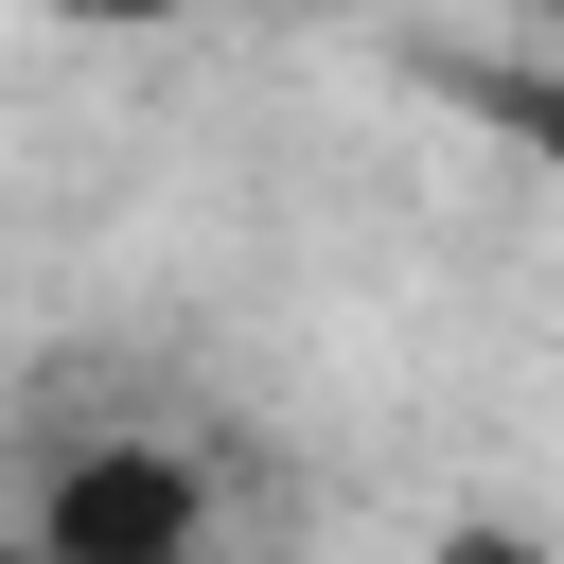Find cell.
Returning a JSON list of instances; mask_svg holds the SVG:
<instances>
[{
  "label": "cell",
  "mask_w": 564,
  "mask_h": 564,
  "mask_svg": "<svg viewBox=\"0 0 564 564\" xmlns=\"http://www.w3.org/2000/svg\"><path fill=\"white\" fill-rule=\"evenodd\" d=\"M18 546H70V564H194L212 546V476L176 423H70L18 494H0Z\"/></svg>",
  "instance_id": "obj_1"
},
{
  "label": "cell",
  "mask_w": 564,
  "mask_h": 564,
  "mask_svg": "<svg viewBox=\"0 0 564 564\" xmlns=\"http://www.w3.org/2000/svg\"><path fill=\"white\" fill-rule=\"evenodd\" d=\"M546 35H564V0H546Z\"/></svg>",
  "instance_id": "obj_3"
},
{
  "label": "cell",
  "mask_w": 564,
  "mask_h": 564,
  "mask_svg": "<svg viewBox=\"0 0 564 564\" xmlns=\"http://www.w3.org/2000/svg\"><path fill=\"white\" fill-rule=\"evenodd\" d=\"M441 88H458V106H476V123H494L546 194H564V53H458Z\"/></svg>",
  "instance_id": "obj_2"
}]
</instances>
